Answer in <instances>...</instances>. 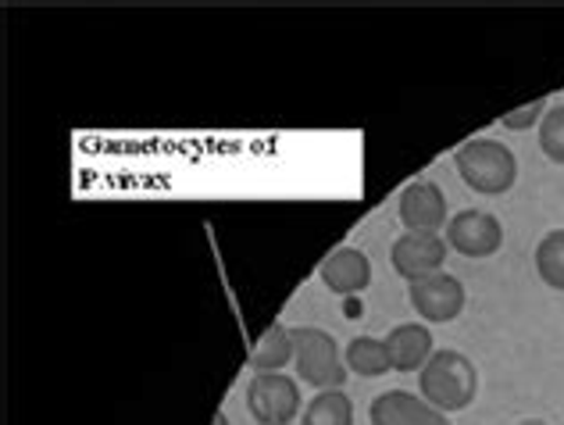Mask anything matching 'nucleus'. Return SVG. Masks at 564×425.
<instances>
[{"label":"nucleus","instance_id":"f257e3e1","mask_svg":"<svg viewBox=\"0 0 564 425\" xmlns=\"http://www.w3.org/2000/svg\"><path fill=\"white\" fill-rule=\"evenodd\" d=\"M419 390H422V401L440 407L443 415L465 412L475 401V393H479V369H475L471 358L462 355V350H451V347L436 350L425 369L419 372Z\"/></svg>","mask_w":564,"mask_h":425},{"label":"nucleus","instance_id":"f03ea898","mask_svg":"<svg viewBox=\"0 0 564 425\" xmlns=\"http://www.w3.org/2000/svg\"><path fill=\"white\" fill-rule=\"evenodd\" d=\"M454 168L465 179L468 189L482 197H500L508 194L518 179V157L511 146H503L500 140L475 137L462 143L454 151Z\"/></svg>","mask_w":564,"mask_h":425},{"label":"nucleus","instance_id":"7ed1b4c3","mask_svg":"<svg viewBox=\"0 0 564 425\" xmlns=\"http://www.w3.org/2000/svg\"><path fill=\"white\" fill-rule=\"evenodd\" d=\"M293 364L296 379H304L307 386L322 390H344L347 383V358L336 347L333 333L318 326H296L293 329Z\"/></svg>","mask_w":564,"mask_h":425},{"label":"nucleus","instance_id":"20e7f679","mask_svg":"<svg viewBox=\"0 0 564 425\" xmlns=\"http://www.w3.org/2000/svg\"><path fill=\"white\" fill-rule=\"evenodd\" d=\"M247 407L261 425H290L301 415V386L282 372H258L247 386Z\"/></svg>","mask_w":564,"mask_h":425},{"label":"nucleus","instance_id":"39448f33","mask_svg":"<svg viewBox=\"0 0 564 425\" xmlns=\"http://www.w3.org/2000/svg\"><path fill=\"white\" fill-rule=\"evenodd\" d=\"M447 237H440V232H404V237H397L393 247H390V265L400 280L419 283L425 275H436L447 265Z\"/></svg>","mask_w":564,"mask_h":425},{"label":"nucleus","instance_id":"423d86ee","mask_svg":"<svg viewBox=\"0 0 564 425\" xmlns=\"http://www.w3.org/2000/svg\"><path fill=\"white\" fill-rule=\"evenodd\" d=\"M408 301L422 322H436V326H443V322H454L465 312L468 293H465V283L457 280V275L436 272V275H425V280H419V283H411Z\"/></svg>","mask_w":564,"mask_h":425},{"label":"nucleus","instance_id":"0eeeda50","mask_svg":"<svg viewBox=\"0 0 564 425\" xmlns=\"http://www.w3.org/2000/svg\"><path fill=\"white\" fill-rule=\"evenodd\" d=\"M447 247L465 258H494L503 247V226L497 215L468 208L451 215L447 222Z\"/></svg>","mask_w":564,"mask_h":425},{"label":"nucleus","instance_id":"6e6552de","mask_svg":"<svg viewBox=\"0 0 564 425\" xmlns=\"http://www.w3.org/2000/svg\"><path fill=\"white\" fill-rule=\"evenodd\" d=\"M397 215L408 232H440L451 222L447 218V197L433 179H414L400 189Z\"/></svg>","mask_w":564,"mask_h":425},{"label":"nucleus","instance_id":"1a4fd4ad","mask_svg":"<svg viewBox=\"0 0 564 425\" xmlns=\"http://www.w3.org/2000/svg\"><path fill=\"white\" fill-rule=\"evenodd\" d=\"M368 418H372V425H454L440 407L422 401V393L411 390L379 393L368 407Z\"/></svg>","mask_w":564,"mask_h":425},{"label":"nucleus","instance_id":"9d476101","mask_svg":"<svg viewBox=\"0 0 564 425\" xmlns=\"http://www.w3.org/2000/svg\"><path fill=\"white\" fill-rule=\"evenodd\" d=\"M386 350H390V364L393 372H422L429 358L436 355V340L433 329L425 322H400L386 336Z\"/></svg>","mask_w":564,"mask_h":425},{"label":"nucleus","instance_id":"9b49d317","mask_svg":"<svg viewBox=\"0 0 564 425\" xmlns=\"http://www.w3.org/2000/svg\"><path fill=\"white\" fill-rule=\"evenodd\" d=\"M318 280L339 297H350V293H361L372 283V261L358 247H336L318 265Z\"/></svg>","mask_w":564,"mask_h":425},{"label":"nucleus","instance_id":"f8f14e48","mask_svg":"<svg viewBox=\"0 0 564 425\" xmlns=\"http://www.w3.org/2000/svg\"><path fill=\"white\" fill-rule=\"evenodd\" d=\"M290 361H293V329H286V326H269L247 355V364L254 369V375L279 372V369H286Z\"/></svg>","mask_w":564,"mask_h":425},{"label":"nucleus","instance_id":"ddd939ff","mask_svg":"<svg viewBox=\"0 0 564 425\" xmlns=\"http://www.w3.org/2000/svg\"><path fill=\"white\" fill-rule=\"evenodd\" d=\"M344 358H347V369L361 379H379L393 369L390 350H386V340H379V336H354L344 350Z\"/></svg>","mask_w":564,"mask_h":425},{"label":"nucleus","instance_id":"4468645a","mask_svg":"<svg viewBox=\"0 0 564 425\" xmlns=\"http://www.w3.org/2000/svg\"><path fill=\"white\" fill-rule=\"evenodd\" d=\"M301 425H354V401L344 390H322L304 404Z\"/></svg>","mask_w":564,"mask_h":425},{"label":"nucleus","instance_id":"2eb2a0df","mask_svg":"<svg viewBox=\"0 0 564 425\" xmlns=\"http://www.w3.org/2000/svg\"><path fill=\"white\" fill-rule=\"evenodd\" d=\"M532 265H536L540 280L564 293V229L546 232V237L536 243V254H532Z\"/></svg>","mask_w":564,"mask_h":425},{"label":"nucleus","instance_id":"dca6fc26","mask_svg":"<svg viewBox=\"0 0 564 425\" xmlns=\"http://www.w3.org/2000/svg\"><path fill=\"white\" fill-rule=\"evenodd\" d=\"M540 151L554 161V165H564V105L551 108L540 122Z\"/></svg>","mask_w":564,"mask_h":425},{"label":"nucleus","instance_id":"f3484780","mask_svg":"<svg viewBox=\"0 0 564 425\" xmlns=\"http://www.w3.org/2000/svg\"><path fill=\"white\" fill-rule=\"evenodd\" d=\"M546 111H551V108H546V97H540V100H532V105H525V108L508 111L500 122H503V129H511V133H522V129L540 126Z\"/></svg>","mask_w":564,"mask_h":425},{"label":"nucleus","instance_id":"a211bd4d","mask_svg":"<svg viewBox=\"0 0 564 425\" xmlns=\"http://www.w3.org/2000/svg\"><path fill=\"white\" fill-rule=\"evenodd\" d=\"M212 425H229V415H226V412H215Z\"/></svg>","mask_w":564,"mask_h":425},{"label":"nucleus","instance_id":"6ab92c4d","mask_svg":"<svg viewBox=\"0 0 564 425\" xmlns=\"http://www.w3.org/2000/svg\"><path fill=\"white\" fill-rule=\"evenodd\" d=\"M518 425H546V422H536V418H529V422H518Z\"/></svg>","mask_w":564,"mask_h":425}]
</instances>
